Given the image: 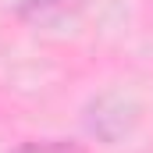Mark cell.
<instances>
[{
    "label": "cell",
    "mask_w": 153,
    "mask_h": 153,
    "mask_svg": "<svg viewBox=\"0 0 153 153\" xmlns=\"http://www.w3.org/2000/svg\"><path fill=\"white\" fill-rule=\"evenodd\" d=\"M143 107L132 100V96H121V93H100L96 100L85 103V132L103 143V146H114L121 143L135 125H139Z\"/></svg>",
    "instance_id": "obj_1"
},
{
    "label": "cell",
    "mask_w": 153,
    "mask_h": 153,
    "mask_svg": "<svg viewBox=\"0 0 153 153\" xmlns=\"http://www.w3.org/2000/svg\"><path fill=\"white\" fill-rule=\"evenodd\" d=\"M85 4L89 0H18L14 18L32 29H57V25L78 18L85 11Z\"/></svg>",
    "instance_id": "obj_2"
},
{
    "label": "cell",
    "mask_w": 153,
    "mask_h": 153,
    "mask_svg": "<svg viewBox=\"0 0 153 153\" xmlns=\"http://www.w3.org/2000/svg\"><path fill=\"white\" fill-rule=\"evenodd\" d=\"M7 153H89V150L75 139H25Z\"/></svg>",
    "instance_id": "obj_3"
}]
</instances>
